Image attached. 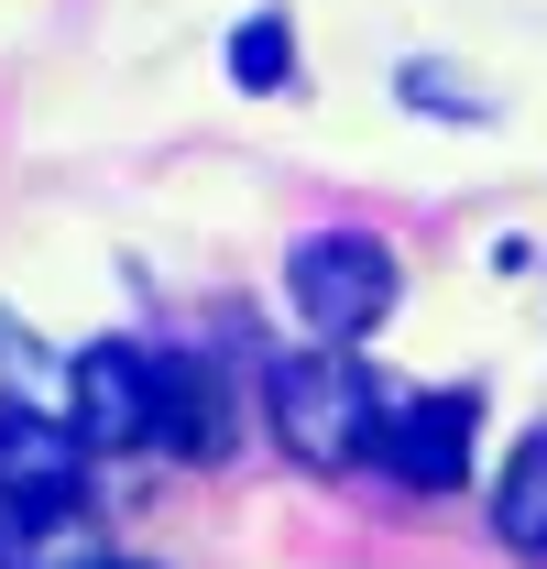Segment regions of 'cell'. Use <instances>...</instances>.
I'll return each mask as SVG.
<instances>
[{"label": "cell", "instance_id": "52a82bcc", "mask_svg": "<svg viewBox=\"0 0 547 569\" xmlns=\"http://www.w3.org/2000/svg\"><path fill=\"white\" fill-rule=\"evenodd\" d=\"M0 569H110V537L77 503H44V515H11L0 526Z\"/></svg>", "mask_w": 547, "mask_h": 569}, {"label": "cell", "instance_id": "ba28073f", "mask_svg": "<svg viewBox=\"0 0 547 569\" xmlns=\"http://www.w3.org/2000/svg\"><path fill=\"white\" fill-rule=\"evenodd\" d=\"M493 537L526 548V559H547V427L504 460V482H493Z\"/></svg>", "mask_w": 547, "mask_h": 569}, {"label": "cell", "instance_id": "9c48e42d", "mask_svg": "<svg viewBox=\"0 0 547 569\" xmlns=\"http://www.w3.org/2000/svg\"><path fill=\"white\" fill-rule=\"evenodd\" d=\"M230 77H241V88H296V22H285V11H252V22L230 33Z\"/></svg>", "mask_w": 547, "mask_h": 569}, {"label": "cell", "instance_id": "8992f818", "mask_svg": "<svg viewBox=\"0 0 547 569\" xmlns=\"http://www.w3.org/2000/svg\"><path fill=\"white\" fill-rule=\"evenodd\" d=\"M219 383H208V361H165L153 372V449L165 460H219Z\"/></svg>", "mask_w": 547, "mask_h": 569}, {"label": "cell", "instance_id": "30bf717a", "mask_svg": "<svg viewBox=\"0 0 547 569\" xmlns=\"http://www.w3.org/2000/svg\"><path fill=\"white\" fill-rule=\"evenodd\" d=\"M406 99L427 110V121H493V110H481V99H471L449 67H406Z\"/></svg>", "mask_w": 547, "mask_h": 569}, {"label": "cell", "instance_id": "3957f363", "mask_svg": "<svg viewBox=\"0 0 547 569\" xmlns=\"http://www.w3.org/2000/svg\"><path fill=\"white\" fill-rule=\"evenodd\" d=\"M153 372L165 361L132 351V340H99V351H77V427H88V449H153Z\"/></svg>", "mask_w": 547, "mask_h": 569}, {"label": "cell", "instance_id": "7a4b0ae2", "mask_svg": "<svg viewBox=\"0 0 547 569\" xmlns=\"http://www.w3.org/2000/svg\"><path fill=\"white\" fill-rule=\"evenodd\" d=\"M285 296H296V318H307L318 340H361V329H384V307H395V252H384L372 230H318V241H296Z\"/></svg>", "mask_w": 547, "mask_h": 569}, {"label": "cell", "instance_id": "5b68a950", "mask_svg": "<svg viewBox=\"0 0 547 569\" xmlns=\"http://www.w3.org/2000/svg\"><path fill=\"white\" fill-rule=\"evenodd\" d=\"M384 460H395V482L416 493H449L460 471H471V395H416L384 417Z\"/></svg>", "mask_w": 547, "mask_h": 569}, {"label": "cell", "instance_id": "8fae6325", "mask_svg": "<svg viewBox=\"0 0 547 569\" xmlns=\"http://www.w3.org/2000/svg\"><path fill=\"white\" fill-rule=\"evenodd\" d=\"M110 569H121V559H110Z\"/></svg>", "mask_w": 547, "mask_h": 569}, {"label": "cell", "instance_id": "6da1fadb", "mask_svg": "<svg viewBox=\"0 0 547 569\" xmlns=\"http://www.w3.org/2000/svg\"><path fill=\"white\" fill-rule=\"evenodd\" d=\"M384 395H372V372L350 361V340H318V351L274 361V438L307 460V471H340L361 449H384Z\"/></svg>", "mask_w": 547, "mask_h": 569}, {"label": "cell", "instance_id": "277c9868", "mask_svg": "<svg viewBox=\"0 0 547 569\" xmlns=\"http://www.w3.org/2000/svg\"><path fill=\"white\" fill-rule=\"evenodd\" d=\"M77 471H88V427L56 417H0V515H44V503H77Z\"/></svg>", "mask_w": 547, "mask_h": 569}]
</instances>
